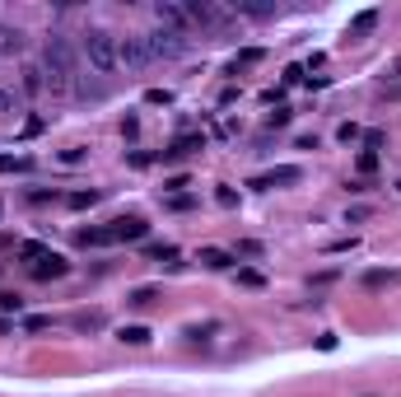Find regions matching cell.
I'll list each match as a JSON object with an SVG mask.
<instances>
[{
  "label": "cell",
  "mask_w": 401,
  "mask_h": 397,
  "mask_svg": "<svg viewBox=\"0 0 401 397\" xmlns=\"http://www.w3.org/2000/svg\"><path fill=\"white\" fill-rule=\"evenodd\" d=\"M42 75H47V89L52 94H66L75 89V47L66 33H52L47 47H42Z\"/></svg>",
  "instance_id": "1"
},
{
  "label": "cell",
  "mask_w": 401,
  "mask_h": 397,
  "mask_svg": "<svg viewBox=\"0 0 401 397\" xmlns=\"http://www.w3.org/2000/svg\"><path fill=\"white\" fill-rule=\"evenodd\" d=\"M79 52H84V61L94 66L98 75H113L117 70V38L108 28H89V33L79 38Z\"/></svg>",
  "instance_id": "2"
},
{
  "label": "cell",
  "mask_w": 401,
  "mask_h": 397,
  "mask_svg": "<svg viewBox=\"0 0 401 397\" xmlns=\"http://www.w3.org/2000/svg\"><path fill=\"white\" fill-rule=\"evenodd\" d=\"M145 47H150V61H182L191 38L187 33H173V28H154V33H145Z\"/></svg>",
  "instance_id": "3"
},
{
  "label": "cell",
  "mask_w": 401,
  "mask_h": 397,
  "mask_svg": "<svg viewBox=\"0 0 401 397\" xmlns=\"http://www.w3.org/2000/svg\"><path fill=\"white\" fill-rule=\"evenodd\" d=\"M154 19H159V28H173V33L196 28L191 14H187V5H177V0H159V5H154Z\"/></svg>",
  "instance_id": "4"
},
{
  "label": "cell",
  "mask_w": 401,
  "mask_h": 397,
  "mask_svg": "<svg viewBox=\"0 0 401 397\" xmlns=\"http://www.w3.org/2000/svg\"><path fill=\"white\" fill-rule=\"evenodd\" d=\"M117 66H126V70H145V66H150V47H145V38H117Z\"/></svg>",
  "instance_id": "5"
},
{
  "label": "cell",
  "mask_w": 401,
  "mask_h": 397,
  "mask_svg": "<svg viewBox=\"0 0 401 397\" xmlns=\"http://www.w3.org/2000/svg\"><path fill=\"white\" fill-rule=\"evenodd\" d=\"M187 14H191V23H201V28H219V23L229 19L219 5H211V0H187Z\"/></svg>",
  "instance_id": "6"
},
{
  "label": "cell",
  "mask_w": 401,
  "mask_h": 397,
  "mask_svg": "<svg viewBox=\"0 0 401 397\" xmlns=\"http://www.w3.org/2000/svg\"><path fill=\"white\" fill-rule=\"evenodd\" d=\"M299 178H304V173H299L294 164H280V168H271V173H262V178H252V187H262V192H266V187H280V182H299Z\"/></svg>",
  "instance_id": "7"
},
{
  "label": "cell",
  "mask_w": 401,
  "mask_h": 397,
  "mask_svg": "<svg viewBox=\"0 0 401 397\" xmlns=\"http://www.w3.org/2000/svg\"><path fill=\"white\" fill-rule=\"evenodd\" d=\"M66 271H70V262L61 258V253H47V258L33 267V276H38V280H57V276H66Z\"/></svg>",
  "instance_id": "8"
},
{
  "label": "cell",
  "mask_w": 401,
  "mask_h": 397,
  "mask_svg": "<svg viewBox=\"0 0 401 397\" xmlns=\"http://www.w3.org/2000/svg\"><path fill=\"white\" fill-rule=\"evenodd\" d=\"M191 150H206V136H201V131H191V136H177L168 150H164V159H182V155H191Z\"/></svg>",
  "instance_id": "9"
},
{
  "label": "cell",
  "mask_w": 401,
  "mask_h": 397,
  "mask_svg": "<svg viewBox=\"0 0 401 397\" xmlns=\"http://www.w3.org/2000/svg\"><path fill=\"white\" fill-rule=\"evenodd\" d=\"M145 220H113V243H126V238H145Z\"/></svg>",
  "instance_id": "10"
},
{
  "label": "cell",
  "mask_w": 401,
  "mask_h": 397,
  "mask_svg": "<svg viewBox=\"0 0 401 397\" xmlns=\"http://www.w3.org/2000/svg\"><path fill=\"white\" fill-rule=\"evenodd\" d=\"M378 28V10H360L355 19H350V38H364V33H373Z\"/></svg>",
  "instance_id": "11"
},
{
  "label": "cell",
  "mask_w": 401,
  "mask_h": 397,
  "mask_svg": "<svg viewBox=\"0 0 401 397\" xmlns=\"http://www.w3.org/2000/svg\"><path fill=\"white\" fill-rule=\"evenodd\" d=\"M42 89H47L42 66H23V94H42Z\"/></svg>",
  "instance_id": "12"
},
{
  "label": "cell",
  "mask_w": 401,
  "mask_h": 397,
  "mask_svg": "<svg viewBox=\"0 0 401 397\" xmlns=\"http://www.w3.org/2000/svg\"><path fill=\"white\" fill-rule=\"evenodd\" d=\"M28 168H33L28 155H0V173H28Z\"/></svg>",
  "instance_id": "13"
},
{
  "label": "cell",
  "mask_w": 401,
  "mask_h": 397,
  "mask_svg": "<svg viewBox=\"0 0 401 397\" xmlns=\"http://www.w3.org/2000/svg\"><path fill=\"white\" fill-rule=\"evenodd\" d=\"M79 243L84 248H108L113 243V229H79Z\"/></svg>",
  "instance_id": "14"
},
{
  "label": "cell",
  "mask_w": 401,
  "mask_h": 397,
  "mask_svg": "<svg viewBox=\"0 0 401 397\" xmlns=\"http://www.w3.org/2000/svg\"><path fill=\"white\" fill-rule=\"evenodd\" d=\"M117 341H126V346H145V341H150V327L131 322V327H121V332H117Z\"/></svg>",
  "instance_id": "15"
},
{
  "label": "cell",
  "mask_w": 401,
  "mask_h": 397,
  "mask_svg": "<svg viewBox=\"0 0 401 397\" xmlns=\"http://www.w3.org/2000/svg\"><path fill=\"white\" fill-rule=\"evenodd\" d=\"M201 262H206V267H211V271H224V267H229V253H224V248H201Z\"/></svg>",
  "instance_id": "16"
},
{
  "label": "cell",
  "mask_w": 401,
  "mask_h": 397,
  "mask_svg": "<svg viewBox=\"0 0 401 397\" xmlns=\"http://www.w3.org/2000/svg\"><path fill=\"white\" fill-rule=\"evenodd\" d=\"M0 52H23V33L19 28H0Z\"/></svg>",
  "instance_id": "17"
},
{
  "label": "cell",
  "mask_w": 401,
  "mask_h": 397,
  "mask_svg": "<svg viewBox=\"0 0 401 397\" xmlns=\"http://www.w3.org/2000/svg\"><path fill=\"white\" fill-rule=\"evenodd\" d=\"M257 61H262V47H248V52H238V57H233L229 70H238V66H257Z\"/></svg>",
  "instance_id": "18"
},
{
  "label": "cell",
  "mask_w": 401,
  "mask_h": 397,
  "mask_svg": "<svg viewBox=\"0 0 401 397\" xmlns=\"http://www.w3.org/2000/svg\"><path fill=\"white\" fill-rule=\"evenodd\" d=\"M392 280H401V271H369L364 285H392Z\"/></svg>",
  "instance_id": "19"
},
{
  "label": "cell",
  "mask_w": 401,
  "mask_h": 397,
  "mask_svg": "<svg viewBox=\"0 0 401 397\" xmlns=\"http://www.w3.org/2000/svg\"><path fill=\"white\" fill-rule=\"evenodd\" d=\"M94 201H98V192H94V187H89V192H70V206H75V211L94 206Z\"/></svg>",
  "instance_id": "20"
},
{
  "label": "cell",
  "mask_w": 401,
  "mask_h": 397,
  "mask_svg": "<svg viewBox=\"0 0 401 397\" xmlns=\"http://www.w3.org/2000/svg\"><path fill=\"white\" fill-rule=\"evenodd\" d=\"M336 136H341L345 145H350V140H360L364 131H360V126H355V122H341V126H336Z\"/></svg>",
  "instance_id": "21"
},
{
  "label": "cell",
  "mask_w": 401,
  "mask_h": 397,
  "mask_svg": "<svg viewBox=\"0 0 401 397\" xmlns=\"http://www.w3.org/2000/svg\"><path fill=\"white\" fill-rule=\"evenodd\" d=\"M89 155V150H84V145H70V150H61V164H79V159Z\"/></svg>",
  "instance_id": "22"
},
{
  "label": "cell",
  "mask_w": 401,
  "mask_h": 397,
  "mask_svg": "<svg viewBox=\"0 0 401 397\" xmlns=\"http://www.w3.org/2000/svg\"><path fill=\"white\" fill-rule=\"evenodd\" d=\"M19 258H47V248H42V243H23V248H19Z\"/></svg>",
  "instance_id": "23"
},
{
  "label": "cell",
  "mask_w": 401,
  "mask_h": 397,
  "mask_svg": "<svg viewBox=\"0 0 401 397\" xmlns=\"http://www.w3.org/2000/svg\"><path fill=\"white\" fill-rule=\"evenodd\" d=\"M266 126H289V108H275V113L266 117Z\"/></svg>",
  "instance_id": "24"
},
{
  "label": "cell",
  "mask_w": 401,
  "mask_h": 397,
  "mask_svg": "<svg viewBox=\"0 0 401 397\" xmlns=\"http://www.w3.org/2000/svg\"><path fill=\"white\" fill-rule=\"evenodd\" d=\"M154 299V285H140V290H131V304H150Z\"/></svg>",
  "instance_id": "25"
},
{
  "label": "cell",
  "mask_w": 401,
  "mask_h": 397,
  "mask_svg": "<svg viewBox=\"0 0 401 397\" xmlns=\"http://www.w3.org/2000/svg\"><path fill=\"white\" fill-rule=\"evenodd\" d=\"M355 243H360V238L350 234V238H336V243H331V248H326V253H350V248H355Z\"/></svg>",
  "instance_id": "26"
},
{
  "label": "cell",
  "mask_w": 401,
  "mask_h": 397,
  "mask_svg": "<svg viewBox=\"0 0 401 397\" xmlns=\"http://www.w3.org/2000/svg\"><path fill=\"white\" fill-rule=\"evenodd\" d=\"M373 168H378V155H369V150H364V155H360V173H373Z\"/></svg>",
  "instance_id": "27"
},
{
  "label": "cell",
  "mask_w": 401,
  "mask_h": 397,
  "mask_svg": "<svg viewBox=\"0 0 401 397\" xmlns=\"http://www.w3.org/2000/svg\"><path fill=\"white\" fill-rule=\"evenodd\" d=\"M145 103H173V94H168V89H150V94H145Z\"/></svg>",
  "instance_id": "28"
},
{
  "label": "cell",
  "mask_w": 401,
  "mask_h": 397,
  "mask_svg": "<svg viewBox=\"0 0 401 397\" xmlns=\"http://www.w3.org/2000/svg\"><path fill=\"white\" fill-rule=\"evenodd\" d=\"M42 126H47V122H42V117H28V122H23V136H38Z\"/></svg>",
  "instance_id": "29"
},
{
  "label": "cell",
  "mask_w": 401,
  "mask_h": 397,
  "mask_svg": "<svg viewBox=\"0 0 401 397\" xmlns=\"http://www.w3.org/2000/svg\"><path fill=\"white\" fill-rule=\"evenodd\" d=\"M0 309H14V313H19L23 299H19V295H0Z\"/></svg>",
  "instance_id": "30"
},
{
  "label": "cell",
  "mask_w": 401,
  "mask_h": 397,
  "mask_svg": "<svg viewBox=\"0 0 401 397\" xmlns=\"http://www.w3.org/2000/svg\"><path fill=\"white\" fill-rule=\"evenodd\" d=\"M364 145H369V155H373V150L382 145V131H364Z\"/></svg>",
  "instance_id": "31"
},
{
  "label": "cell",
  "mask_w": 401,
  "mask_h": 397,
  "mask_svg": "<svg viewBox=\"0 0 401 397\" xmlns=\"http://www.w3.org/2000/svg\"><path fill=\"white\" fill-rule=\"evenodd\" d=\"M0 113H14V94L10 89H0Z\"/></svg>",
  "instance_id": "32"
},
{
  "label": "cell",
  "mask_w": 401,
  "mask_h": 397,
  "mask_svg": "<svg viewBox=\"0 0 401 397\" xmlns=\"http://www.w3.org/2000/svg\"><path fill=\"white\" fill-rule=\"evenodd\" d=\"M392 70H397V75H401V57H397V66H392Z\"/></svg>",
  "instance_id": "33"
}]
</instances>
